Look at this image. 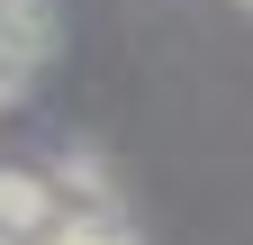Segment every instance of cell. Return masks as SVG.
I'll list each match as a JSON object with an SVG mask.
<instances>
[{
    "label": "cell",
    "instance_id": "obj_1",
    "mask_svg": "<svg viewBox=\"0 0 253 245\" xmlns=\"http://www.w3.org/2000/svg\"><path fill=\"white\" fill-rule=\"evenodd\" d=\"M45 227H63L54 182H37V173H0V236H9V245H37Z\"/></svg>",
    "mask_w": 253,
    "mask_h": 245
},
{
    "label": "cell",
    "instance_id": "obj_2",
    "mask_svg": "<svg viewBox=\"0 0 253 245\" xmlns=\"http://www.w3.org/2000/svg\"><path fill=\"white\" fill-rule=\"evenodd\" d=\"M244 9H253V0H244Z\"/></svg>",
    "mask_w": 253,
    "mask_h": 245
}]
</instances>
